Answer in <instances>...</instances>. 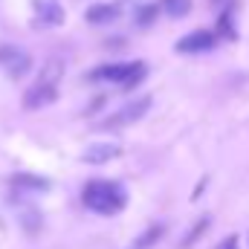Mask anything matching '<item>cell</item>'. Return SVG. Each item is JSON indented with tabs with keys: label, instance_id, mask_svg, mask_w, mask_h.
<instances>
[{
	"label": "cell",
	"instance_id": "cell-4",
	"mask_svg": "<svg viewBox=\"0 0 249 249\" xmlns=\"http://www.w3.org/2000/svg\"><path fill=\"white\" fill-rule=\"evenodd\" d=\"M148 107H151V96H142V99L124 105L122 110H116V116H110V119L105 122V127H124V124L139 122L142 113H148Z\"/></svg>",
	"mask_w": 249,
	"mask_h": 249
},
{
	"label": "cell",
	"instance_id": "cell-13",
	"mask_svg": "<svg viewBox=\"0 0 249 249\" xmlns=\"http://www.w3.org/2000/svg\"><path fill=\"white\" fill-rule=\"evenodd\" d=\"M206 226H209V217H203V220L197 223V229H191V232L186 235V241H183V249H186V247H191V244H194V241H197V238L203 235V229H206Z\"/></svg>",
	"mask_w": 249,
	"mask_h": 249
},
{
	"label": "cell",
	"instance_id": "cell-12",
	"mask_svg": "<svg viewBox=\"0 0 249 249\" xmlns=\"http://www.w3.org/2000/svg\"><path fill=\"white\" fill-rule=\"evenodd\" d=\"M154 18H157V6H142L136 12V26H151Z\"/></svg>",
	"mask_w": 249,
	"mask_h": 249
},
{
	"label": "cell",
	"instance_id": "cell-5",
	"mask_svg": "<svg viewBox=\"0 0 249 249\" xmlns=\"http://www.w3.org/2000/svg\"><path fill=\"white\" fill-rule=\"evenodd\" d=\"M217 44V35L214 32H209V29H197V32H191L186 38H180L177 41V53H209L212 47Z\"/></svg>",
	"mask_w": 249,
	"mask_h": 249
},
{
	"label": "cell",
	"instance_id": "cell-1",
	"mask_svg": "<svg viewBox=\"0 0 249 249\" xmlns=\"http://www.w3.org/2000/svg\"><path fill=\"white\" fill-rule=\"evenodd\" d=\"M81 200H84V206H87L90 212H96V214H116V212H122L124 203H127L122 186L113 183V180H90V183L84 186Z\"/></svg>",
	"mask_w": 249,
	"mask_h": 249
},
{
	"label": "cell",
	"instance_id": "cell-7",
	"mask_svg": "<svg viewBox=\"0 0 249 249\" xmlns=\"http://www.w3.org/2000/svg\"><path fill=\"white\" fill-rule=\"evenodd\" d=\"M55 99H58V84L38 81L32 90H26V96H23V107L35 110V107H44V105H50V102H55Z\"/></svg>",
	"mask_w": 249,
	"mask_h": 249
},
{
	"label": "cell",
	"instance_id": "cell-14",
	"mask_svg": "<svg viewBox=\"0 0 249 249\" xmlns=\"http://www.w3.org/2000/svg\"><path fill=\"white\" fill-rule=\"evenodd\" d=\"M157 235H160V226H154L148 235H142V238H139V247H148V244H154V238H157Z\"/></svg>",
	"mask_w": 249,
	"mask_h": 249
},
{
	"label": "cell",
	"instance_id": "cell-2",
	"mask_svg": "<svg viewBox=\"0 0 249 249\" xmlns=\"http://www.w3.org/2000/svg\"><path fill=\"white\" fill-rule=\"evenodd\" d=\"M148 67L145 61H130V64H107V67H99L90 72V78L96 81H113V84H122V87H136L142 78H145Z\"/></svg>",
	"mask_w": 249,
	"mask_h": 249
},
{
	"label": "cell",
	"instance_id": "cell-11",
	"mask_svg": "<svg viewBox=\"0 0 249 249\" xmlns=\"http://www.w3.org/2000/svg\"><path fill=\"white\" fill-rule=\"evenodd\" d=\"M12 186H18V188H47V180L29 177V174H18V177H12Z\"/></svg>",
	"mask_w": 249,
	"mask_h": 249
},
{
	"label": "cell",
	"instance_id": "cell-10",
	"mask_svg": "<svg viewBox=\"0 0 249 249\" xmlns=\"http://www.w3.org/2000/svg\"><path fill=\"white\" fill-rule=\"evenodd\" d=\"M162 9L171 18H183V15H188V9H191V0H162Z\"/></svg>",
	"mask_w": 249,
	"mask_h": 249
},
{
	"label": "cell",
	"instance_id": "cell-6",
	"mask_svg": "<svg viewBox=\"0 0 249 249\" xmlns=\"http://www.w3.org/2000/svg\"><path fill=\"white\" fill-rule=\"evenodd\" d=\"M35 18L41 26H61L64 23V6L58 0H32Z\"/></svg>",
	"mask_w": 249,
	"mask_h": 249
},
{
	"label": "cell",
	"instance_id": "cell-9",
	"mask_svg": "<svg viewBox=\"0 0 249 249\" xmlns=\"http://www.w3.org/2000/svg\"><path fill=\"white\" fill-rule=\"evenodd\" d=\"M119 145L116 142H93L87 151H84V162L90 165H102V162H110L113 157H119Z\"/></svg>",
	"mask_w": 249,
	"mask_h": 249
},
{
	"label": "cell",
	"instance_id": "cell-3",
	"mask_svg": "<svg viewBox=\"0 0 249 249\" xmlns=\"http://www.w3.org/2000/svg\"><path fill=\"white\" fill-rule=\"evenodd\" d=\"M0 67H3V72L9 78H23L32 70V58H29V53L18 50L12 44H3L0 47Z\"/></svg>",
	"mask_w": 249,
	"mask_h": 249
},
{
	"label": "cell",
	"instance_id": "cell-8",
	"mask_svg": "<svg viewBox=\"0 0 249 249\" xmlns=\"http://www.w3.org/2000/svg\"><path fill=\"white\" fill-rule=\"evenodd\" d=\"M119 15H122V6L119 3H93L90 9H87V23H93V26H102V23H113V20H119Z\"/></svg>",
	"mask_w": 249,
	"mask_h": 249
},
{
	"label": "cell",
	"instance_id": "cell-15",
	"mask_svg": "<svg viewBox=\"0 0 249 249\" xmlns=\"http://www.w3.org/2000/svg\"><path fill=\"white\" fill-rule=\"evenodd\" d=\"M214 249H238V238H226L220 247H214Z\"/></svg>",
	"mask_w": 249,
	"mask_h": 249
}]
</instances>
